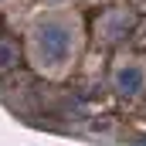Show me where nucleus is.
<instances>
[{"instance_id": "1", "label": "nucleus", "mask_w": 146, "mask_h": 146, "mask_svg": "<svg viewBox=\"0 0 146 146\" xmlns=\"http://www.w3.org/2000/svg\"><path fill=\"white\" fill-rule=\"evenodd\" d=\"M78 51V21L65 10H48L31 24V58L44 75H61Z\"/></svg>"}, {"instance_id": "2", "label": "nucleus", "mask_w": 146, "mask_h": 146, "mask_svg": "<svg viewBox=\"0 0 146 146\" xmlns=\"http://www.w3.org/2000/svg\"><path fill=\"white\" fill-rule=\"evenodd\" d=\"M115 88H119L122 95H136V92L143 88V68H139V65H122V68L115 72Z\"/></svg>"}, {"instance_id": "3", "label": "nucleus", "mask_w": 146, "mask_h": 146, "mask_svg": "<svg viewBox=\"0 0 146 146\" xmlns=\"http://www.w3.org/2000/svg\"><path fill=\"white\" fill-rule=\"evenodd\" d=\"M126 27H129V17H126L122 10H119V14H109V17L99 24V31H102L106 37H119V34H126Z\"/></svg>"}, {"instance_id": "4", "label": "nucleus", "mask_w": 146, "mask_h": 146, "mask_svg": "<svg viewBox=\"0 0 146 146\" xmlns=\"http://www.w3.org/2000/svg\"><path fill=\"white\" fill-rule=\"evenodd\" d=\"M14 61H17V44L0 37V72H3V68H10Z\"/></svg>"}, {"instance_id": "5", "label": "nucleus", "mask_w": 146, "mask_h": 146, "mask_svg": "<svg viewBox=\"0 0 146 146\" xmlns=\"http://www.w3.org/2000/svg\"><path fill=\"white\" fill-rule=\"evenodd\" d=\"M44 3H51V7H61V3H68V0H44Z\"/></svg>"}, {"instance_id": "6", "label": "nucleus", "mask_w": 146, "mask_h": 146, "mask_svg": "<svg viewBox=\"0 0 146 146\" xmlns=\"http://www.w3.org/2000/svg\"><path fill=\"white\" fill-rule=\"evenodd\" d=\"M0 3H3V0H0Z\"/></svg>"}]
</instances>
